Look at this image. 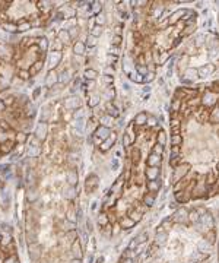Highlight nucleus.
<instances>
[{"label": "nucleus", "mask_w": 219, "mask_h": 263, "mask_svg": "<svg viewBox=\"0 0 219 263\" xmlns=\"http://www.w3.org/2000/svg\"><path fill=\"white\" fill-rule=\"evenodd\" d=\"M26 28H29V23H24L22 26H19V31H25Z\"/></svg>", "instance_id": "f8f14e48"}, {"label": "nucleus", "mask_w": 219, "mask_h": 263, "mask_svg": "<svg viewBox=\"0 0 219 263\" xmlns=\"http://www.w3.org/2000/svg\"><path fill=\"white\" fill-rule=\"evenodd\" d=\"M114 42H115V44H119V42H120V37H115V40H114Z\"/></svg>", "instance_id": "a211bd4d"}, {"label": "nucleus", "mask_w": 219, "mask_h": 263, "mask_svg": "<svg viewBox=\"0 0 219 263\" xmlns=\"http://www.w3.org/2000/svg\"><path fill=\"white\" fill-rule=\"evenodd\" d=\"M130 78H131V79H133V81H137V82H140V81H142V79L139 78V75H134V73H133V75H131Z\"/></svg>", "instance_id": "9b49d317"}, {"label": "nucleus", "mask_w": 219, "mask_h": 263, "mask_svg": "<svg viewBox=\"0 0 219 263\" xmlns=\"http://www.w3.org/2000/svg\"><path fill=\"white\" fill-rule=\"evenodd\" d=\"M10 146H12V143H10V142H7V143H5V145H3L2 151H3V152H9V151H10Z\"/></svg>", "instance_id": "f03ea898"}, {"label": "nucleus", "mask_w": 219, "mask_h": 263, "mask_svg": "<svg viewBox=\"0 0 219 263\" xmlns=\"http://www.w3.org/2000/svg\"><path fill=\"white\" fill-rule=\"evenodd\" d=\"M16 139H18V142H24L25 139H26V137H25V134H18V137H16Z\"/></svg>", "instance_id": "9d476101"}, {"label": "nucleus", "mask_w": 219, "mask_h": 263, "mask_svg": "<svg viewBox=\"0 0 219 263\" xmlns=\"http://www.w3.org/2000/svg\"><path fill=\"white\" fill-rule=\"evenodd\" d=\"M45 132H47V127H45V124H40L38 126V129H37V132H35V134H37V137H40V139H44L45 137Z\"/></svg>", "instance_id": "f257e3e1"}, {"label": "nucleus", "mask_w": 219, "mask_h": 263, "mask_svg": "<svg viewBox=\"0 0 219 263\" xmlns=\"http://www.w3.org/2000/svg\"><path fill=\"white\" fill-rule=\"evenodd\" d=\"M3 108H5V102L0 101V111H3Z\"/></svg>", "instance_id": "dca6fc26"}, {"label": "nucleus", "mask_w": 219, "mask_h": 263, "mask_svg": "<svg viewBox=\"0 0 219 263\" xmlns=\"http://www.w3.org/2000/svg\"><path fill=\"white\" fill-rule=\"evenodd\" d=\"M108 110H110V113H111L113 116H119V113H117V110H115L114 107H111V105H108Z\"/></svg>", "instance_id": "0eeeda50"}, {"label": "nucleus", "mask_w": 219, "mask_h": 263, "mask_svg": "<svg viewBox=\"0 0 219 263\" xmlns=\"http://www.w3.org/2000/svg\"><path fill=\"white\" fill-rule=\"evenodd\" d=\"M156 162H158V157H156V155H152L150 159H149V164H150V165H154V164H156Z\"/></svg>", "instance_id": "423d86ee"}, {"label": "nucleus", "mask_w": 219, "mask_h": 263, "mask_svg": "<svg viewBox=\"0 0 219 263\" xmlns=\"http://www.w3.org/2000/svg\"><path fill=\"white\" fill-rule=\"evenodd\" d=\"M145 202H146L149 206H152V203H154V196H146V197H145Z\"/></svg>", "instance_id": "20e7f679"}, {"label": "nucleus", "mask_w": 219, "mask_h": 263, "mask_svg": "<svg viewBox=\"0 0 219 263\" xmlns=\"http://www.w3.org/2000/svg\"><path fill=\"white\" fill-rule=\"evenodd\" d=\"M156 152H159V153H161V152H162V146L158 145V148H156Z\"/></svg>", "instance_id": "f3484780"}, {"label": "nucleus", "mask_w": 219, "mask_h": 263, "mask_svg": "<svg viewBox=\"0 0 219 263\" xmlns=\"http://www.w3.org/2000/svg\"><path fill=\"white\" fill-rule=\"evenodd\" d=\"M145 237H146V234H142V235H140V237H139V243H142V241H145Z\"/></svg>", "instance_id": "ddd939ff"}, {"label": "nucleus", "mask_w": 219, "mask_h": 263, "mask_svg": "<svg viewBox=\"0 0 219 263\" xmlns=\"http://www.w3.org/2000/svg\"><path fill=\"white\" fill-rule=\"evenodd\" d=\"M86 76H88V78H95V72L94 70H88V72H86Z\"/></svg>", "instance_id": "1a4fd4ad"}, {"label": "nucleus", "mask_w": 219, "mask_h": 263, "mask_svg": "<svg viewBox=\"0 0 219 263\" xmlns=\"http://www.w3.org/2000/svg\"><path fill=\"white\" fill-rule=\"evenodd\" d=\"M5 28L7 29V31H10V32H13V31H16V29H15V26H13V25H5Z\"/></svg>", "instance_id": "6e6552de"}, {"label": "nucleus", "mask_w": 219, "mask_h": 263, "mask_svg": "<svg viewBox=\"0 0 219 263\" xmlns=\"http://www.w3.org/2000/svg\"><path fill=\"white\" fill-rule=\"evenodd\" d=\"M172 142H174V143H178V142H180V137H178V136H177V137H174Z\"/></svg>", "instance_id": "2eb2a0df"}, {"label": "nucleus", "mask_w": 219, "mask_h": 263, "mask_svg": "<svg viewBox=\"0 0 219 263\" xmlns=\"http://www.w3.org/2000/svg\"><path fill=\"white\" fill-rule=\"evenodd\" d=\"M75 50H76V53L77 51H82V45H80V44H79V45H76V47H75Z\"/></svg>", "instance_id": "4468645a"}, {"label": "nucleus", "mask_w": 219, "mask_h": 263, "mask_svg": "<svg viewBox=\"0 0 219 263\" xmlns=\"http://www.w3.org/2000/svg\"><path fill=\"white\" fill-rule=\"evenodd\" d=\"M41 64H42V63H40V61H37V63H35V66H34V69H32V73H37L38 70L41 69Z\"/></svg>", "instance_id": "39448f33"}, {"label": "nucleus", "mask_w": 219, "mask_h": 263, "mask_svg": "<svg viewBox=\"0 0 219 263\" xmlns=\"http://www.w3.org/2000/svg\"><path fill=\"white\" fill-rule=\"evenodd\" d=\"M73 250H75V254H77V257H80L82 256V253H80V247H79V245H73Z\"/></svg>", "instance_id": "7ed1b4c3"}]
</instances>
